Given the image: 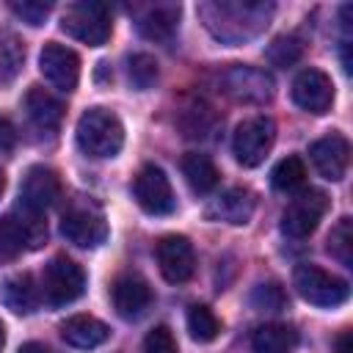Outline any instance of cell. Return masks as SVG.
<instances>
[{
  "instance_id": "1",
  "label": "cell",
  "mask_w": 353,
  "mask_h": 353,
  "mask_svg": "<svg viewBox=\"0 0 353 353\" xmlns=\"http://www.w3.org/2000/svg\"><path fill=\"white\" fill-rule=\"evenodd\" d=\"M199 14L207 25V30L226 41V44H240L245 39H254L259 30H265L273 6L270 3H243V0H215L199 6Z\"/></svg>"
},
{
  "instance_id": "13",
  "label": "cell",
  "mask_w": 353,
  "mask_h": 353,
  "mask_svg": "<svg viewBox=\"0 0 353 353\" xmlns=\"http://www.w3.org/2000/svg\"><path fill=\"white\" fill-rule=\"evenodd\" d=\"M292 102L301 108V110H309V113H325L334 102V83L325 72L309 66V69H301L292 80Z\"/></svg>"
},
{
  "instance_id": "3",
  "label": "cell",
  "mask_w": 353,
  "mask_h": 353,
  "mask_svg": "<svg viewBox=\"0 0 353 353\" xmlns=\"http://www.w3.org/2000/svg\"><path fill=\"white\" fill-rule=\"evenodd\" d=\"M61 30L88 47H102L113 30L110 11L105 3H97V0L72 3V6H66L63 17H61Z\"/></svg>"
},
{
  "instance_id": "5",
  "label": "cell",
  "mask_w": 353,
  "mask_h": 353,
  "mask_svg": "<svg viewBox=\"0 0 353 353\" xmlns=\"http://www.w3.org/2000/svg\"><path fill=\"white\" fill-rule=\"evenodd\" d=\"M47 237V223L39 212L17 210L6 218H0V262H11L19 254L39 248Z\"/></svg>"
},
{
  "instance_id": "37",
  "label": "cell",
  "mask_w": 353,
  "mask_h": 353,
  "mask_svg": "<svg viewBox=\"0 0 353 353\" xmlns=\"http://www.w3.org/2000/svg\"><path fill=\"white\" fill-rule=\"evenodd\" d=\"M3 345H6V328H3V323H0V350H3Z\"/></svg>"
},
{
  "instance_id": "22",
  "label": "cell",
  "mask_w": 353,
  "mask_h": 353,
  "mask_svg": "<svg viewBox=\"0 0 353 353\" xmlns=\"http://www.w3.org/2000/svg\"><path fill=\"white\" fill-rule=\"evenodd\" d=\"M61 336L66 339V345L72 347H80V350H91V347H99L110 331L102 320L91 317V314H74L69 317L63 325H61Z\"/></svg>"
},
{
  "instance_id": "25",
  "label": "cell",
  "mask_w": 353,
  "mask_h": 353,
  "mask_svg": "<svg viewBox=\"0 0 353 353\" xmlns=\"http://www.w3.org/2000/svg\"><path fill=\"white\" fill-rule=\"evenodd\" d=\"M22 63H25V44H22V39L14 30L0 28V85L11 83L22 72Z\"/></svg>"
},
{
  "instance_id": "15",
  "label": "cell",
  "mask_w": 353,
  "mask_h": 353,
  "mask_svg": "<svg viewBox=\"0 0 353 353\" xmlns=\"http://www.w3.org/2000/svg\"><path fill=\"white\" fill-rule=\"evenodd\" d=\"M58 196H61V182L55 171L47 165H30L19 185V207L41 215L47 207L55 204Z\"/></svg>"
},
{
  "instance_id": "10",
  "label": "cell",
  "mask_w": 353,
  "mask_h": 353,
  "mask_svg": "<svg viewBox=\"0 0 353 353\" xmlns=\"http://www.w3.org/2000/svg\"><path fill=\"white\" fill-rule=\"evenodd\" d=\"M39 69L44 80L58 91H74L80 80V58L74 50L58 41H47L39 52Z\"/></svg>"
},
{
  "instance_id": "11",
  "label": "cell",
  "mask_w": 353,
  "mask_h": 353,
  "mask_svg": "<svg viewBox=\"0 0 353 353\" xmlns=\"http://www.w3.org/2000/svg\"><path fill=\"white\" fill-rule=\"evenodd\" d=\"M157 268L168 284H185L196 270V251L188 237L165 234L157 243Z\"/></svg>"
},
{
  "instance_id": "28",
  "label": "cell",
  "mask_w": 353,
  "mask_h": 353,
  "mask_svg": "<svg viewBox=\"0 0 353 353\" xmlns=\"http://www.w3.org/2000/svg\"><path fill=\"white\" fill-rule=\"evenodd\" d=\"M328 254L345 265L353 268V221L350 218H339L336 226L328 234Z\"/></svg>"
},
{
  "instance_id": "2",
  "label": "cell",
  "mask_w": 353,
  "mask_h": 353,
  "mask_svg": "<svg viewBox=\"0 0 353 353\" xmlns=\"http://www.w3.org/2000/svg\"><path fill=\"white\" fill-rule=\"evenodd\" d=\"M74 138L83 154L105 160V157H116L119 149L124 146V127L119 116L110 113L108 108H88L77 119Z\"/></svg>"
},
{
  "instance_id": "20",
  "label": "cell",
  "mask_w": 353,
  "mask_h": 353,
  "mask_svg": "<svg viewBox=\"0 0 353 353\" xmlns=\"http://www.w3.org/2000/svg\"><path fill=\"white\" fill-rule=\"evenodd\" d=\"M39 298L41 287L30 273H14L0 284V301L17 314H30L39 306Z\"/></svg>"
},
{
  "instance_id": "36",
  "label": "cell",
  "mask_w": 353,
  "mask_h": 353,
  "mask_svg": "<svg viewBox=\"0 0 353 353\" xmlns=\"http://www.w3.org/2000/svg\"><path fill=\"white\" fill-rule=\"evenodd\" d=\"M17 353H52L47 345H41V342H25Z\"/></svg>"
},
{
  "instance_id": "6",
  "label": "cell",
  "mask_w": 353,
  "mask_h": 353,
  "mask_svg": "<svg viewBox=\"0 0 353 353\" xmlns=\"http://www.w3.org/2000/svg\"><path fill=\"white\" fill-rule=\"evenodd\" d=\"M273 141H276V124L268 116H251L240 121L232 135L234 160L245 168H256L270 154Z\"/></svg>"
},
{
  "instance_id": "38",
  "label": "cell",
  "mask_w": 353,
  "mask_h": 353,
  "mask_svg": "<svg viewBox=\"0 0 353 353\" xmlns=\"http://www.w3.org/2000/svg\"><path fill=\"white\" fill-rule=\"evenodd\" d=\"M3 188H6V176H3V171H0V193H3Z\"/></svg>"
},
{
  "instance_id": "16",
  "label": "cell",
  "mask_w": 353,
  "mask_h": 353,
  "mask_svg": "<svg viewBox=\"0 0 353 353\" xmlns=\"http://www.w3.org/2000/svg\"><path fill=\"white\" fill-rule=\"evenodd\" d=\"M223 85L226 94H232L234 99L243 102H268L273 97V80L268 72L256 69V66H232L223 74Z\"/></svg>"
},
{
  "instance_id": "26",
  "label": "cell",
  "mask_w": 353,
  "mask_h": 353,
  "mask_svg": "<svg viewBox=\"0 0 353 353\" xmlns=\"http://www.w3.org/2000/svg\"><path fill=\"white\" fill-rule=\"evenodd\" d=\"M303 179H306V165H303V160H301L298 154H290V157L279 160V163L273 165V171H270V182H273V188L281 190V193L298 190V188L303 185Z\"/></svg>"
},
{
  "instance_id": "33",
  "label": "cell",
  "mask_w": 353,
  "mask_h": 353,
  "mask_svg": "<svg viewBox=\"0 0 353 353\" xmlns=\"http://www.w3.org/2000/svg\"><path fill=\"white\" fill-rule=\"evenodd\" d=\"M143 353H179L174 331L168 325H154L143 339Z\"/></svg>"
},
{
  "instance_id": "24",
  "label": "cell",
  "mask_w": 353,
  "mask_h": 353,
  "mask_svg": "<svg viewBox=\"0 0 353 353\" xmlns=\"http://www.w3.org/2000/svg\"><path fill=\"white\" fill-rule=\"evenodd\" d=\"M182 174L193 193H210V190H215V185L221 179L215 163L201 152H188L182 157Z\"/></svg>"
},
{
  "instance_id": "35",
  "label": "cell",
  "mask_w": 353,
  "mask_h": 353,
  "mask_svg": "<svg viewBox=\"0 0 353 353\" xmlns=\"http://www.w3.org/2000/svg\"><path fill=\"white\" fill-rule=\"evenodd\" d=\"M336 353H353V334L345 331L339 339H336Z\"/></svg>"
},
{
  "instance_id": "12",
  "label": "cell",
  "mask_w": 353,
  "mask_h": 353,
  "mask_svg": "<svg viewBox=\"0 0 353 353\" xmlns=\"http://www.w3.org/2000/svg\"><path fill=\"white\" fill-rule=\"evenodd\" d=\"M61 234L77 248H97L108 237V223L91 207H72L61 218Z\"/></svg>"
},
{
  "instance_id": "30",
  "label": "cell",
  "mask_w": 353,
  "mask_h": 353,
  "mask_svg": "<svg viewBox=\"0 0 353 353\" xmlns=\"http://www.w3.org/2000/svg\"><path fill=\"white\" fill-rule=\"evenodd\" d=\"M303 52V44L298 36H279L273 39V44L265 50V58L273 63V66H292Z\"/></svg>"
},
{
  "instance_id": "31",
  "label": "cell",
  "mask_w": 353,
  "mask_h": 353,
  "mask_svg": "<svg viewBox=\"0 0 353 353\" xmlns=\"http://www.w3.org/2000/svg\"><path fill=\"white\" fill-rule=\"evenodd\" d=\"M251 303L259 312H281V309H287V295L279 284H259L251 292Z\"/></svg>"
},
{
  "instance_id": "4",
  "label": "cell",
  "mask_w": 353,
  "mask_h": 353,
  "mask_svg": "<svg viewBox=\"0 0 353 353\" xmlns=\"http://www.w3.org/2000/svg\"><path fill=\"white\" fill-rule=\"evenodd\" d=\"M292 284L303 301H309L312 306H323V309L342 306L350 298V284L345 279H339L312 262H303L295 268Z\"/></svg>"
},
{
  "instance_id": "8",
  "label": "cell",
  "mask_w": 353,
  "mask_h": 353,
  "mask_svg": "<svg viewBox=\"0 0 353 353\" xmlns=\"http://www.w3.org/2000/svg\"><path fill=\"white\" fill-rule=\"evenodd\" d=\"M325 210H328L325 193L314 190V188H306V190L295 193L290 199V204L284 207V212H281V232L287 237H295V240L309 237L317 229V223L323 221Z\"/></svg>"
},
{
  "instance_id": "29",
  "label": "cell",
  "mask_w": 353,
  "mask_h": 353,
  "mask_svg": "<svg viewBox=\"0 0 353 353\" xmlns=\"http://www.w3.org/2000/svg\"><path fill=\"white\" fill-rule=\"evenodd\" d=\"M127 77L138 91H146L157 80V61L146 52H135L127 58Z\"/></svg>"
},
{
  "instance_id": "19",
  "label": "cell",
  "mask_w": 353,
  "mask_h": 353,
  "mask_svg": "<svg viewBox=\"0 0 353 353\" xmlns=\"http://www.w3.org/2000/svg\"><path fill=\"white\" fill-rule=\"evenodd\" d=\"M135 25H138V33L149 41H171L179 28V6L174 3L152 6L138 17Z\"/></svg>"
},
{
  "instance_id": "34",
  "label": "cell",
  "mask_w": 353,
  "mask_h": 353,
  "mask_svg": "<svg viewBox=\"0 0 353 353\" xmlns=\"http://www.w3.org/2000/svg\"><path fill=\"white\" fill-rule=\"evenodd\" d=\"M17 146V127L8 116H0V152H11Z\"/></svg>"
},
{
  "instance_id": "18",
  "label": "cell",
  "mask_w": 353,
  "mask_h": 353,
  "mask_svg": "<svg viewBox=\"0 0 353 353\" xmlns=\"http://www.w3.org/2000/svg\"><path fill=\"white\" fill-rule=\"evenodd\" d=\"M254 193L248 188H226L221 196L212 199V204L207 207V215L232 226L248 223V218L254 215Z\"/></svg>"
},
{
  "instance_id": "14",
  "label": "cell",
  "mask_w": 353,
  "mask_h": 353,
  "mask_svg": "<svg viewBox=\"0 0 353 353\" xmlns=\"http://www.w3.org/2000/svg\"><path fill=\"white\" fill-rule=\"evenodd\" d=\"M309 157L317 168V174L328 182H339L347 174V163H350V143L342 132H331L317 138L309 146Z\"/></svg>"
},
{
  "instance_id": "23",
  "label": "cell",
  "mask_w": 353,
  "mask_h": 353,
  "mask_svg": "<svg viewBox=\"0 0 353 353\" xmlns=\"http://www.w3.org/2000/svg\"><path fill=\"white\" fill-rule=\"evenodd\" d=\"M298 345V334L290 325L281 323H265L254 328L251 334V347L254 353H292Z\"/></svg>"
},
{
  "instance_id": "27",
  "label": "cell",
  "mask_w": 353,
  "mask_h": 353,
  "mask_svg": "<svg viewBox=\"0 0 353 353\" xmlns=\"http://www.w3.org/2000/svg\"><path fill=\"white\" fill-rule=\"evenodd\" d=\"M188 331L196 342H212L221 334V320L215 317V312L204 303H196L188 309Z\"/></svg>"
},
{
  "instance_id": "9",
  "label": "cell",
  "mask_w": 353,
  "mask_h": 353,
  "mask_svg": "<svg viewBox=\"0 0 353 353\" xmlns=\"http://www.w3.org/2000/svg\"><path fill=\"white\" fill-rule=\"evenodd\" d=\"M132 199L149 215H168L176 207L171 182H168L165 171L157 168V165H143L135 174V179H132Z\"/></svg>"
},
{
  "instance_id": "21",
  "label": "cell",
  "mask_w": 353,
  "mask_h": 353,
  "mask_svg": "<svg viewBox=\"0 0 353 353\" xmlns=\"http://www.w3.org/2000/svg\"><path fill=\"white\" fill-rule=\"evenodd\" d=\"M25 113H28V119L39 127V130H44V132H52V130H58V124H61V119H63V105L47 91V88H41V85H30L28 88V94H25Z\"/></svg>"
},
{
  "instance_id": "7",
  "label": "cell",
  "mask_w": 353,
  "mask_h": 353,
  "mask_svg": "<svg viewBox=\"0 0 353 353\" xmlns=\"http://www.w3.org/2000/svg\"><path fill=\"white\" fill-rule=\"evenodd\" d=\"M41 295L47 303L52 306H66L72 301H77L85 290V273L83 268L69 259V256H55L47 262L44 273H41Z\"/></svg>"
},
{
  "instance_id": "32",
  "label": "cell",
  "mask_w": 353,
  "mask_h": 353,
  "mask_svg": "<svg viewBox=\"0 0 353 353\" xmlns=\"http://www.w3.org/2000/svg\"><path fill=\"white\" fill-rule=\"evenodd\" d=\"M8 8L28 25H44V19L50 17L52 11V3H41V0H11Z\"/></svg>"
},
{
  "instance_id": "17",
  "label": "cell",
  "mask_w": 353,
  "mask_h": 353,
  "mask_svg": "<svg viewBox=\"0 0 353 353\" xmlns=\"http://www.w3.org/2000/svg\"><path fill=\"white\" fill-rule=\"evenodd\" d=\"M110 298H113V309L119 317L124 320H138L143 317V312L149 309L152 303V290L143 279L138 276H121L113 290H110Z\"/></svg>"
}]
</instances>
